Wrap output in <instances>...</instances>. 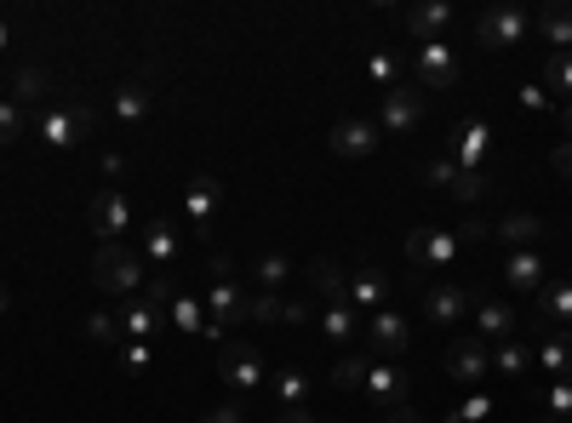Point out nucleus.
Segmentation results:
<instances>
[{"instance_id":"f257e3e1","label":"nucleus","mask_w":572,"mask_h":423,"mask_svg":"<svg viewBox=\"0 0 572 423\" xmlns=\"http://www.w3.org/2000/svg\"><path fill=\"white\" fill-rule=\"evenodd\" d=\"M92 287L103 298H132L143 287V264H138V252H127L121 241H109L98 246V258H92Z\"/></svg>"},{"instance_id":"f03ea898","label":"nucleus","mask_w":572,"mask_h":423,"mask_svg":"<svg viewBox=\"0 0 572 423\" xmlns=\"http://www.w3.org/2000/svg\"><path fill=\"white\" fill-rule=\"evenodd\" d=\"M246 309H252V298L235 287V275H229V258H212V298H207V332L223 344V332L229 326H241L246 321Z\"/></svg>"},{"instance_id":"7ed1b4c3","label":"nucleus","mask_w":572,"mask_h":423,"mask_svg":"<svg viewBox=\"0 0 572 423\" xmlns=\"http://www.w3.org/2000/svg\"><path fill=\"white\" fill-rule=\"evenodd\" d=\"M92 126H98V109L80 103V98L46 103V109H41V137H46L52 149H75L80 137H92Z\"/></svg>"},{"instance_id":"20e7f679","label":"nucleus","mask_w":572,"mask_h":423,"mask_svg":"<svg viewBox=\"0 0 572 423\" xmlns=\"http://www.w3.org/2000/svg\"><path fill=\"white\" fill-rule=\"evenodd\" d=\"M218 378L246 401V394L270 378V366H264V355H257L252 344H241V337H223V344H218Z\"/></svg>"},{"instance_id":"39448f33","label":"nucleus","mask_w":572,"mask_h":423,"mask_svg":"<svg viewBox=\"0 0 572 423\" xmlns=\"http://www.w3.org/2000/svg\"><path fill=\"white\" fill-rule=\"evenodd\" d=\"M361 389H366V401H378V412H400V407H407V394H413V372H407V366H395V360H372Z\"/></svg>"},{"instance_id":"423d86ee","label":"nucleus","mask_w":572,"mask_h":423,"mask_svg":"<svg viewBox=\"0 0 572 423\" xmlns=\"http://www.w3.org/2000/svg\"><path fill=\"white\" fill-rule=\"evenodd\" d=\"M413 69H418V92H447V87H458V58H452L447 41H424L413 52Z\"/></svg>"},{"instance_id":"0eeeda50","label":"nucleus","mask_w":572,"mask_h":423,"mask_svg":"<svg viewBox=\"0 0 572 423\" xmlns=\"http://www.w3.org/2000/svg\"><path fill=\"white\" fill-rule=\"evenodd\" d=\"M184 212L195 223V235H212L218 230V212H223V183L212 172H195L189 189H184Z\"/></svg>"},{"instance_id":"6e6552de","label":"nucleus","mask_w":572,"mask_h":423,"mask_svg":"<svg viewBox=\"0 0 572 423\" xmlns=\"http://www.w3.org/2000/svg\"><path fill=\"white\" fill-rule=\"evenodd\" d=\"M458 252H464L458 230H413V235H407V258L424 264V269H452Z\"/></svg>"},{"instance_id":"1a4fd4ad","label":"nucleus","mask_w":572,"mask_h":423,"mask_svg":"<svg viewBox=\"0 0 572 423\" xmlns=\"http://www.w3.org/2000/svg\"><path fill=\"white\" fill-rule=\"evenodd\" d=\"M86 218H92L98 241L109 246V241H121V235L132 230V201H127L121 189H98V194H92V207H86Z\"/></svg>"},{"instance_id":"9d476101","label":"nucleus","mask_w":572,"mask_h":423,"mask_svg":"<svg viewBox=\"0 0 572 423\" xmlns=\"http://www.w3.org/2000/svg\"><path fill=\"white\" fill-rule=\"evenodd\" d=\"M447 149H452L458 172H481L486 149H493V126H486V121H458L452 137H447Z\"/></svg>"},{"instance_id":"9b49d317","label":"nucleus","mask_w":572,"mask_h":423,"mask_svg":"<svg viewBox=\"0 0 572 423\" xmlns=\"http://www.w3.org/2000/svg\"><path fill=\"white\" fill-rule=\"evenodd\" d=\"M470 287H458V280H436V287L424 292V321H436V326H452V321H470Z\"/></svg>"},{"instance_id":"f8f14e48","label":"nucleus","mask_w":572,"mask_h":423,"mask_svg":"<svg viewBox=\"0 0 572 423\" xmlns=\"http://www.w3.org/2000/svg\"><path fill=\"white\" fill-rule=\"evenodd\" d=\"M486 372H493V355H486V344H481V337H458V344L447 349V378H452V383L475 389Z\"/></svg>"},{"instance_id":"ddd939ff","label":"nucleus","mask_w":572,"mask_h":423,"mask_svg":"<svg viewBox=\"0 0 572 423\" xmlns=\"http://www.w3.org/2000/svg\"><path fill=\"white\" fill-rule=\"evenodd\" d=\"M475 35H481L486 52H504V46H515V41L527 35V12L521 7H493V12H481Z\"/></svg>"},{"instance_id":"4468645a","label":"nucleus","mask_w":572,"mask_h":423,"mask_svg":"<svg viewBox=\"0 0 572 423\" xmlns=\"http://www.w3.org/2000/svg\"><path fill=\"white\" fill-rule=\"evenodd\" d=\"M327 149L338 160H366V155H378V121H338L327 132Z\"/></svg>"},{"instance_id":"2eb2a0df","label":"nucleus","mask_w":572,"mask_h":423,"mask_svg":"<svg viewBox=\"0 0 572 423\" xmlns=\"http://www.w3.org/2000/svg\"><path fill=\"white\" fill-rule=\"evenodd\" d=\"M366 337H372V349H378V355L400 360L407 344H413V326H407V315H395V309H378V315L366 321Z\"/></svg>"},{"instance_id":"dca6fc26","label":"nucleus","mask_w":572,"mask_h":423,"mask_svg":"<svg viewBox=\"0 0 572 423\" xmlns=\"http://www.w3.org/2000/svg\"><path fill=\"white\" fill-rule=\"evenodd\" d=\"M378 121H384V132H413V126L424 121V92H418V87H395V92H384Z\"/></svg>"},{"instance_id":"f3484780","label":"nucleus","mask_w":572,"mask_h":423,"mask_svg":"<svg viewBox=\"0 0 572 423\" xmlns=\"http://www.w3.org/2000/svg\"><path fill=\"white\" fill-rule=\"evenodd\" d=\"M532 366H543L550 378H572V332H561V326H538Z\"/></svg>"},{"instance_id":"a211bd4d","label":"nucleus","mask_w":572,"mask_h":423,"mask_svg":"<svg viewBox=\"0 0 572 423\" xmlns=\"http://www.w3.org/2000/svg\"><path fill=\"white\" fill-rule=\"evenodd\" d=\"M556 269H550V258H543V252H509V264H504V280L515 292H543V280H550Z\"/></svg>"},{"instance_id":"6ab92c4d","label":"nucleus","mask_w":572,"mask_h":423,"mask_svg":"<svg viewBox=\"0 0 572 423\" xmlns=\"http://www.w3.org/2000/svg\"><path fill=\"white\" fill-rule=\"evenodd\" d=\"M538 326H566L572 332V275L543 280V292H538Z\"/></svg>"},{"instance_id":"aec40b11","label":"nucleus","mask_w":572,"mask_h":423,"mask_svg":"<svg viewBox=\"0 0 572 423\" xmlns=\"http://www.w3.org/2000/svg\"><path fill=\"white\" fill-rule=\"evenodd\" d=\"M143 252H150L155 275H172V269H178V223L150 218V230H143Z\"/></svg>"},{"instance_id":"412c9836","label":"nucleus","mask_w":572,"mask_h":423,"mask_svg":"<svg viewBox=\"0 0 572 423\" xmlns=\"http://www.w3.org/2000/svg\"><path fill=\"white\" fill-rule=\"evenodd\" d=\"M550 230H543V218L538 212H509V218H498L493 223V241H504L509 252H527L532 241H543Z\"/></svg>"},{"instance_id":"4be33fe9","label":"nucleus","mask_w":572,"mask_h":423,"mask_svg":"<svg viewBox=\"0 0 572 423\" xmlns=\"http://www.w3.org/2000/svg\"><path fill=\"white\" fill-rule=\"evenodd\" d=\"M452 18H458V12L447 7V0H418V7H407V30H413L418 46H424V41H441Z\"/></svg>"},{"instance_id":"5701e85b","label":"nucleus","mask_w":572,"mask_h":423,"mask_svg":"<svg viewBox=\"0 0 572 423\" xmlns=\"http://www.w3.org/2000/svg\"><path fill=\"white\" fill-rule=\"evenodd\" d=\"M515 326H521V321H515V309H509V303H498V298H481V303H475V337L509 344Z\"/></svg>"},{"instance_id":"b1692460","label":"nucleus","mask_w":572,"mask_h":423,"mask_svg":"<svg viewBox=\"0 0 572 423\" xmlns=\"http://www.w3.org/2000/svg\"><path fill=\"white\" fill-rule=\"evenodd\" d=\"M275 401H280V412H304L315 401V378L304 372V366H280L275 372Z\"/></svg>"},{"instance_id":"393cba45","label":"nucleus","mask_w":572,"mask_h":423,"mask_svg":"<svg viewBox=\"0 0 572 423\" xmlns=\"http://www.w3.org/2000/svg\"><path fill=\"white\" fill-rule=\"evenodd\" d=\"M350 298H355V309L378 315L384 298H389V275H378V269H355V275H350Z\"/></svg>"},{"instance_id":"a878e982","label":"nucleus","mask_w":572,"mask_h":423,"mask_svg":"<svg viewBox=\"0 0 572 423\" xmlns=\"http://www.w3.org/2000/svg\"><path fill=\"white\" fill-rule=\"evenodd\" d=\"M161 326H166V315H161L155 303H143V298H132V303H127V315H121V332H127V337L150 344V337H155Z\"/></svg>"},{"instance_id":"bb28decb","label":"nucleus","mask_w":572,"mask_h":423,"mask_svg":"<svg viewBox=\"0 0 572 423\" xmlns=\"http://www.w3.org/2000/svg\"><path fill=\"white\" fill-rule=\"evenodd\" d=\"M52 92H57V87H52V75H46L41 64L18 69V80H12V103H41V109H46V103H52Z\"/></svg>"},{"instance_id":"cd10ccee","label":"nucleus","mask_w":572,"mask_h":423,"mask_svg":"<svg viewBox=\"0 0 572 423\" xmlns=\"http://www.w3.org/2000/svg\"><path fill=\"white\" fill-rule=\"evenodd\" d=\"M538 30H543V41L550 46H572V0H550V7L538 12Z\"/></svg>"},{"instance_id":"c85d7f7f","label":"nucleus","mask_w":572,"mask_h":423,"mask_svg":"<svg viewBox=\"0 0 572 423\" xmlns=\"http://www.w3.org/2000/svg\"><path fill=\"white\" fill-rule=\"evenodd\" d=\"M543 92H561V103H572V52H550V58H543V80H538Z\"/></svg>"},{"instance_id":"c756f323","label":"nucleus","mask_w":572,"mask_h":423,"mask_svg":"<svg viewBox=\"0 0 572 423\" xmlns=\"http://www.w3.org/2000/svg\"><path fill=\"white\" fill-rule=\"evenodd\" d=\"M150 103H155V92L143 87V80H127V87L114 92V115H121V121L132 126V121H143V115H150Z\"/></svg>"},{"instance_id":"7c9ffc66","label":"nucleus","mask_w":572,"mask_h":423,"mask_svg":"<svg viewBox=\"0 0 572 423\" xmlns=\"http://www.w3.org/2000/svg\"><path fill=\"white\" fill-rule=\"evenodd\" d=\"M309 287L321 292V298H332V303H338L343 292H350V275H343L332 258H315V264H309Z\"/></svg>"},{"instance_id":"2f4dec72","label":"nucleus","mask_w":572,"mask_h":423,"mask_svg":"<svg viewBox=\"0 0 572 423\" xmlns=\"http://www.w3.org/2000/svg\"><path fill=\"white\" fill-rule=\"evenodd\" d=\"M493 372H504V378L532 372V349L521 344V337H509V344H498V349H493Z\"/></svg>"},{"instance_id":"473e14b6","label":"nucleus","mask_w":572,"mask_h":423,"mask_svg":"<svg viewBox=\"0 0 572 423\" xmlns=\"http://www.w3.org/2000/svg\"><path fill=\"white\" fill-rule=\"evenodd\" d=\"M447 194H452V201H458V207H481V201H486V194H493V178H486V166H481V172H458Z\"/></svg>"},{"instance_id":"72a5a7b5","label":"nucleus","mask_w":572,"mask_h":423,"mask_svg":"<svg viewBox=\"0 0 572 423\" xmlns=\"http://www.w3.org/2000/svg\"><path fill=\"white\" fill-rule=\"evenodd\" d=\"M166 321L178 326V332H207V303L189 298V292H178V303L166 309Z\"/></svg>"},{"instance_id":"f704fd0d","label":"nucleus","mask_w":572,"mask_h":423,"mask_svg":"<svg viewBox=\"0 0 572 423\" xmlns=\"http://www.w3.org/2000/svg\"><path fill=\"white\" fill-rule=\"evenodd\" d=\"M252 275H257V287H264V292H280V287H286V275H293V264H286L280 252H264V258L252 264Z\"/></svg>"},{"instance_id":"c9c22d12","label":"nucleus","mask_w":572,"mask_h":423,"mask_svg":"<svg viewBox=\"0 0 572 423\" xmlns=\"http://www.w3.org/2000/svg\"><path fill=\"white\" fill-rule=\"evenodd\" d=\"M366 75H372V87L395 92V87H400V58H395V52H372V58H366Z\"/></svg>"},{"instance_id":"e433bc0d","label":"nucleus","mask_w":572,"mask_h":423,"mask_svg":"<svg viewBox=\"0 0 572 423\" xmlns=\"http://www.w3.org/2000/svg\"><path fill=\"white\" fill-rule=\"evenodd\" d=\"M493 412H498V401H493V394H481V389H470V401L458 407V412H447V423H486V418H493Z\"/></svg>"},{"instance_id":"4c0bfd02","label":"nucleus","mask_w":572,"mask_h":423,"mask_svg":"<svg viewBox=\"0 0 572 423\" xmlns=\"http://www.w3.org/2000/svg\"><path fill=\"white\" fill-rule=\"evenodd\" d=\"M366 366H372L366 355H343V360L332 366V389H361V383H366Z\"/></svg>"},{"instance_id":"58836bf2","label":"nucleus","mask_w":572,"mask_h":423,"mask_svg":"<svg viewBox=\"0 0 572 423\" xmlns=\"http://www.w3.org/2000/svg\"><path fill=\"white\" fill-rule=\"evenodd\" d=\"M543 412H550V418H572V378H556L550 389H543Z\"/></svg>"},{"instance_id":"ea45409f","label":"nucleus","mask_w":572,"mask_h":423,"mask_svg":"<svg viewBox=\"0 0 572 423\" xmlns=\"http://www.w3.org/2000/svg\"><path fill=\"white\" fill-rule=\"evenodd\" d=\"M143 303H155L161 315H166V309L178 303V280H172V275H150V287H143Z\"/></svg>"},{"instance_id":"a19ab883","label":"nucleus","mask_w":572,"mask_h":423,"mask_svg":"<svg viewBox=\"0 0 572 423\" xmlns=\"http://www.w3.org/2000/svg\"><path fill=\"white\" fill-rule=\"evenodd\" d=\"M321 332L332 337V344H343V337L355 332V309H343V303H332L327 315H321Z\"/></svg>"},{"instance_id":"79ce46f5","label":"nucleus","mask_w":572,"mask_h":423,"mask_svg":"<svg viewBox=\"0 0 572 423\" xmlns=\"http://www.w3.org/2000/svg\"><path fill=\"white\" fill-rule=\"evenodd\" d=\"M86 337H92V344H114V337H121V315H109V309L86 315Z\"/></svg>"},{"instance_id":"37998d69","label":"nucleus","mask_w":572,"mask_h":423,"mask_svg":"<svg viewBox=\"0 0 572 423\" xmlns=\"http://www.w3.org/2000/svg\"><path fill=\"white\" fill-rule=\"evenodd\" d=\"M452 178H458L452 155H436V160H424V183H429V189H452Z\"/></svg>"},{"instance_id":"c03bdc74","label":"nucleus","mask_w":572,"mask_h":423,"mask_svg":"<svg viewBox=\"0 0 572 423\" xmlns=\"http://www.w3.org/2000/svg\"><path fill=\"white\" fill-rule=\"evenodd\" d=\"M280 303H286V298L264 292V298H252V309H246V315H252V321H264V326H280Z\"/></svg>"},{"instance_id":"a18cd8bd","label":"nucleus","mask_w":572,"mask_h":423,"mask_svg":"<svg viewBox=\"0 0 572 423\" xmlns=\"http://www.w3.org/2000/svg\"><path fill=\"white\" fill-rule=\"evenodd\" d=\"M18 137H23V109L0 103V144H18Z\"/></svg>"},{"instance_id":"49530a36","label":"nucleus","mask_w":572,"mask_h":423,"mask_svg":"<svg viewBox=\"0 0 572 423\" xmlns=\"http://www.w3.org/2000/svg\"><path fill=\"white\" fill-rule=\"evenodd\" d=\"M458 241H464V246H481V241H493V223H486V218H464V223H458Z\"/></svg>"},{"instance_id":"de8ad7c7","label":"nucleus","mask_w":572,"mask_h":423,"mask_svg":"<svg viewBox=\"0 0 572 423\" xmlns=\"http://www.w3.org/2000/svg\"><path fill=\"white\" fill-rule=\"evenodd\" d=\"M150 344H138V337H127V344H121V366H127V372H143V366H150Z\"/></svg>"},{"instance_id":"09e8293b","label":"nucleus","mask_w":572,"mask_h":423,"mask_svg":"<svg viewBox=\"0 0 572 423\" xmlns=\"http://www.w3.org/2000/svg\"><path fill=\"white\" fill-rule=\"evenodd\" d=\"M207 423H246V401H218L207 412Z\"/></svg>"},{"instance_id":"8fccbe9b","label":"nucleus","mask_w":572,"mask_h":423,"mask_svg":"<svg viewBox=\"0 0 572 423\" xmlns=\"http://www.w3.org/2000/svg\"><path fill=\"white\" fill-rule=\"evenodd\" d=\"M304 321H309V303L304 298H286L280 303V326H304Z\"/></svg>"},{"instance_id":"3c124183","label":"nucleus","mask_w":572,"mask_h":423,"mask_svg":"<svg viewBox=\"0 0 572 423\" xmlns=\"http://www.w3.org/2000/svg\"><path fill=\"white\" fill-rule=\"evenodd\" d=\"M521 103L532 109V115H543V109H561V98H550L543 87H527V92H521Z\"/></svg>"},{"instance_id":"603ef678","label":"nucleus","mask_w":572,"mask_h":423,"mask_svg":"<svg viewBox=\"0 0 572 423\" xmlns=\"http://www.w3.org/2000/svg\"><path fill=\"white\" fill-rule=\"evenodd\" d=\"M556 172L572 178V137H561V144H556Z\"/></svg>"},{"instance_id":"864d4df0","label":"nucleus","mask_w":572,"mask_h":423,"mask_svg":"<svg viewBox=\"0 0 572 423\" xmlns=\"http://www.w3.org/2000/svg\"><path fill=\"white\" fill-rule=\"evenodd\" d=\"M280 423H315V412L304 407V412H280Z\"/></svg>"},{"instance_id":"5fc2aeb1","label":"nucleus","mask_w":572,"mask_h":423,"mask_svg":"<svg viewBox=\"0 0 572 423\" xmlns=\"http://www.w3.org/2000/svg\"><path fill=\"white\" fill-rule=\"evenodd\" d=\"M556 115H561V132L572 137V103H561V109H556Z\"/></svg>"},{"instance_id":"6e6d98bb","label":"nucleus","mask_w":572,"mask_h":423,"mask_svg":"<svg viewBox=\"0 0 572 423\" xmlns=\"http://www.w3.org/2000/svg\"><path fill=\"white\" fill-rule=\"evenodd\" d=\"M389 423H418V412H413V407H400V412H389Z\"/></svg>"},{"instance_id":"4d7b16f0","label":"nucleus","mask_w":572,"mask_h":423,"mask_svg":"<svg viewBox=\"0 0 572 423\" xmlns=\"http://www.w3.org/2000/svg\"><path fill=\"white\" fill-rule=\"evenodd\" d=\"M7 309H12V292H7V287H0V315H7Z\"/></svg>"},{"instance_id":"13d9d810","label":"nucleus","mask_w":572,"mask_h":423,"mask_svg":"<svg viewBox=\"0 0 572 423\" xmlns=\"http://www.w3.org/2000/svg\"><path fill=\"white\" fill-rule=\"evenodd\" d=\"M0 46H7V23H0Z\"/></svg>"},{"instance_id":"bf43d9fd","label":"nucleus","mask_w":572,"mask_h":423,"mask_svg":"<svg viewBox=\"0 0 572 423\" xmlns=\"http://www.w3.org/2000/svg\"><path fill=\"white\" fill-rule=\"evenodd\" d=\"M538 423H561V418H538Z\"/></svg>"},{"instance_id":"052dcab7","label":"nucleus","mask_w":572,"mask_h":423,"mask_svg":"<svg viewBox=\"0 0 572 423\" xmlns=\"http://www.w3.org/2000/svg\"><path fill=\"white\" fill-rule=\"evenodd\" d=\"M315 423H321V418H315Z\"/></svg>"}]
</instances>
